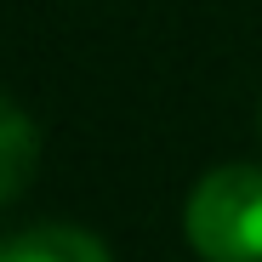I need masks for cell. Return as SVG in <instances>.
Here are the masks:
<instances>
[{
    "label": "cell",
    "mask_w": 262,
    "mask_h": 262,
    "mask_svg": "<svg viewBox=\"0 0 262 262\" xmlns=\"http://www.w3.org/2000/svg\"><path fill=\"white\" fill-rule=\"evenodd\" d=\"M200 262H262V165H216L183 205Z\"/></svg>",
    "instance_id": "obj_1"
},
{
    "label": "cell",
    "mask_w": 262,
    "mask_h": 262,
    "mask_svg": "<svg viewBox=\"0 0 262 262\" xmlns=\"http://www.w3.org/2000/svg\"><path fill=\"white\" fill-rule=\"evenodd\" d=\"M34 165H40V131H34V120L12 97H0V205L29 188Z\"/></svg>",
    "instance_id": "obj_2"
},
{
    "label": "cell",
    "mask_w": 262,
    "mask_h": 262,
    "mask_svg": "<svg viewBox=\"0 0 262 262\" xmlns=\"http://www.w3.org/2000/svg\"><path fill=\"white\" fill-rule=\"evenodd\" d=\"M6 262H114L108 245L85 228L69 223H46V228H29L6 245Z\"/></svg>",
    "instance_id": "obj_3"
},
{
    "label": "cell",
    "mask_w": 262,
    "mask_h": 262,
    "mask_svg": "<svg viewBox=\"0 0 262 262\" xmlns=\"http://www.w3.org/2000/svg\"><path fill=\"white\" fill-rule=\"evenodd\" d=\"M0 262H6V245H0Z\"/></svg>",
    "instance_id": "obj_4"
}]
</instances>
